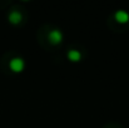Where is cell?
I'll return each mask as SVG.
<instances>
[{"mask_svg": "<svg viewBox=\"0 0 129 128\" xmlns=\"http://www.w3.org/2000/svg\"><path fill=\"white\" fill-rule=\"evenodd\" d=\"M49 40L51 44H59L63 40V34L59 30H51L49 33Z\"/></svg>", "mask_w": 129, "mask_h": 128, "instance_id": "obj_2", "label": "cell"}, {"mask_svg": "<svg viewBox=\"0 0 129 128\" xmlns=\"http://www.w3.org/2000/svg\"><path fill=\"white\" fill-rule=\"evenodd\" d=\"M21 19H23V16L19 11H11L9 14V21L11 24H19L21 21Z\"/></svg>", "mask_w": 129, "mask_h": 128, "instance_id": "obj_4", "label": "cell"}, {"mask_svg": "<svg viewBox=\"0 0 129 128\" xmlns=\"http://www.w3.org/2000/svg\"><path fill=\"white\" fill-rule=\"evenodd\" d=\"M68 58H69V60H72V62H79L80 58H82V54H80L78 50L72 49V50H69V53H68Z\"/></svg>", "mask_w": 129, "mask_h": 128, "instance_id": "obj_5", "label": "cell"}, {"mask_svg": "<svg viewBox=\"0 0 129 128\" xmlns=\"http://www.w3.org/2000/svg\"><path fill=\"white\" fill-rule=\"evenodd\" d=\"M114 18H115V20H117L118 23H120V24H125V23L129 21V14L125 13L124 10H118V11L115 13Z\"/></svg>", "mask_w": 129, "mask_h": 128, "instance_id": "obj_3", "label": "cell"}, {"mask_svg": "<svg viewBox=\"0 0 129 128\" xmlns=\"http://www.w3.org/2000/svg\"><path fill=\"white\" fill-rule=\"evenodd\" d=\"M10 69L15 73H20L24 69V60L21 58H13L10 60Z\"/></svg>", "mask_w": 129, "mask_h": 128, "instance_id": "obj_1", "label": "cell"}]
</instances>
